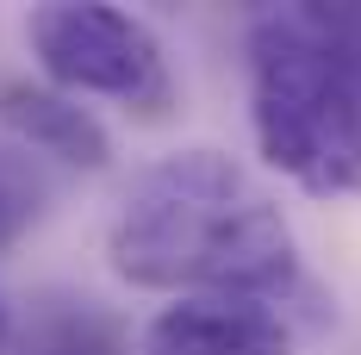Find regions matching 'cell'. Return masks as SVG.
<instances>
[{"label": "cell", "instance_id": "obj_1", "mask_svg": "<svg viewBox=\"0 0 361 355\" xmlns=\"http://www.w3.org/2000/svg\"><path fill=\"white\" fill-rule=\"evenodd\" d=\"M106 262L118 281L180 299H262L305 293V262L274 193L218 150H180L131 181L112 212Z\"/></svg>", "mask_w": 361, "mask_h": 355}, {"label": "cell", "instance_id": "obj_2", "mask_svg": "<svg viewBox=\"0 0 361 355\" xmlns=\"http://www.w3.org/2000/svg\"><path fill=\"white\" fill-rule=\"evenodd\" d=\"M250 125L268 169L336 200L361 193V6H268L250 19Z\"/></svg>", "mask_w": 361, "mask_h": 355}, {"label": "cell", "instance_id": "obj_7", "mask_svg": "<svg viewBox=\"0 0 361 355\" xmlns=\"http://www.w3.org/2000/svg\"><path fill=\"white\" fill-rule=\"evenodd\" d=\"M50 200V175L37 169L32 150H0V249H13Z\"/></svg>", "mask_w": 361, "mask_h": 355}, {"label": "cell", "instance_id": "obj_8", "mask_svg": "<svg viewBox=\"0 0 361 355\" xmlns=\"http://www.w3.org/2000/svg\"><path fill=\"white\" fill-rule=\"evenodd\" d=\"M6 337H13V306H6V293H0V355H6Z\"/></svg>", "mask_w": 361, "mask_h": 355}, {"label": "cell", "instance_id": "obj_5", "mask_svg": "<svg viewBox=\"0 0 361 355\" xmlns=\"http://www.w3.org/2000/svg\"><path fill=\"white\" fill-rule=\"evenodd\" d=\"M0 125L19 138V150H37L50 162H69V169H106L112 162L106 125L50 81H6L0 88Z\"/></svg>", "mask_w": 361, "mask_h": 355}, {"label": "cell", "instance_id": "obj_6", "mask_svg": "<svg viewBox=\"0 0 361 355\" xmlns=\"http://www.w3.org/2000/svg\"><path fill=\"white\" fill-rule=\"evenodd\" d=\"M6 355H131V337L100 299L44 293L32 312L13 324Z\"/></svg>", "mask_w": 361, "mask_h": 355}, {"label": "cell", "instance_id": "obj_3", "mask_svg": "<svg viewBox=\"0 0 361 355\" xmlns=\"http://www.w3.org/2000/svg\"><path fill=\"white\" fill-rule=\"evenodd\" d=\"M25 37H32V56L44 63L50 88H63L75 100L81 94H100V100H118L137 119H162V112L175 107L169 50L125 6H106V0H56V6H37L32 19H25Z\"/></svg>", "mask_w": 361, "mask_h": 355}, {"label": "cell", "instance_id": "obj_4", "mask_svg": "<svg viewBox=\"0 0 361 355\" xmlns=\"http://www.w3.org/2000/svg\"><path fill=\"white\" fill-rule=\"evenodd\" d=\"M144 355H293V330L262 299H175L149 318Z\"/></svg>", "mask_w": 361, "mask_h": 355}]
</instances>
